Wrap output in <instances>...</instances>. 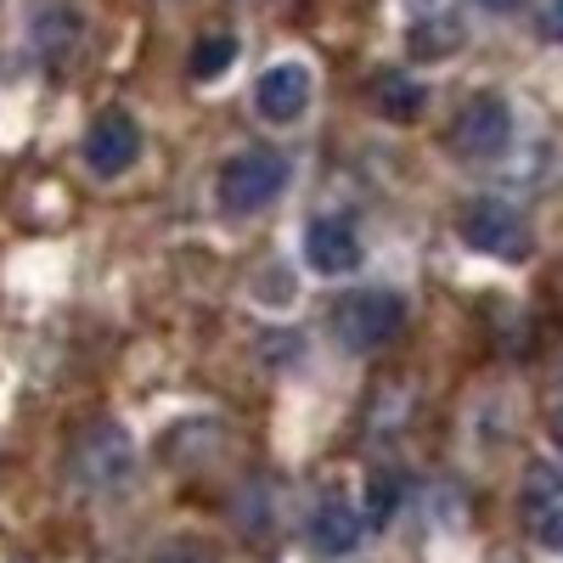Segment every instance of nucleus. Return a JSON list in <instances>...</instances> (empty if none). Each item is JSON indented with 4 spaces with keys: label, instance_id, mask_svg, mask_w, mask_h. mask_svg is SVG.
I'll list each match as a JSON object with an SVG mask.
<instances>
[{
    "label": "nucleus",
    "instance_id": "nucleus-15",
    "mask_svg": "<svg viewBox=\"0 0 563 563\" xmlns=\"http://www.w3.org/2000/svg\"><path fill=\"white\" fill-rule=\"evenodd\" d=\"M541 541H547L552 552H563V507H558V512H547V519H541Z\"/></svg>",
    "mask_w": 563,
    "mask_h": 563
},
{
    "label": "nucleus",
    "instance_id": "nucleus-4",
    "mask_svg": "<svg viewBox=\"0 0 563 563\" xmlns=\"http://www.w3.org/2000/svg\"><path fill=\"white\" fill-rule=\"evenodd\" d=\"M462 243L479 254H501V260H525L530 254V231L519 220V209H507L496 198H479L462 209Z\"/></svg>",
    "mask_w": 563,
    "mask_h": 563
},
{
    "label": "nucleus",
    "instance_id": "nucleus-3",
    "mask_svg": "<svg viewBox=\"0 0 563 563\" xmlns=\"http://www.w3.org/2000/svg\"><path fill=\"white\" fill-rule=\"evenodd\" d=\"M130 467H135V445L130 434L119 429V422H97L79 445H74V479L85 490H113L130 479Z\"/></svg>",
    "mask_w": 563,
    "mask_h": 563
},
{
    "label": "nucleus",
    "instance_id": "nucleus-11",
    "mask_svg": "<svg viewBox=\"0 0 563 563\" xmlns=\"http://www.w3.org/2000/svg\"><path fill=\"white\" fill-rule=\"evenodd\" d=\"M231 63H238V34H203L198 45H192V57H186V74L192 79H220Z\"/></svg>",
    "mask_w": 563,
    "mask_h": 563
},
{
    "label": "nucleus",
    "instance_id": "nucleus-8",
    "mask_svg": "<svg viewBox=\"0 0 563 563\" xmlns=\"http://www.w3.org/2000/svg\"><path fill=\"white\" fill-rule=\"evenodd\" d=\"M305 260L321 271V276H350L361 265V238H355V225L344 214H321L310 220L305 231Z\"/></svg>",
    "mask_w": 563,
    "mask_h": 563
},
{
    "label": "nucleus",
    "instance_id": "nucleus-14",
    "mask_svg": "<svg viewBox=\"0 0 563 563\" xmlns=\"http://www.w3.org/2000/svg\"><path fill=\"white\" fill-rule=\"evenodd\" d=\"M541 29H547V40H558V45H563V0H547Z\"/></svg>",
    "mask_w": 563,
    "mask_h": 563
},
{
    "label": "nucleus",
    "instance_id": "nucleus-6",
    "mask_svg": "<svg viewBox=\"0 0 563 563\" xmlns=\"http://www.w3.org/2000/svg\"><path fill=\"white\" fill-rule=\"evenodd\" d=\"M310 97H316L310 68H305V63H276V68H265L260 85H254V113L282 130V124H294V119L310 113Z\"/></svg>",
    "mask_w": 563,
    "mask_h": 563
},
{
    "label": "nucleus",
    "instance_id": "nucleus-10",
    "mask_svg": "<svg viewBox=\"0 0 563 563\" xmlns=\"http://www.w3.org/2000/svg\"><path fill=\"white\" fill-rule=\"evenodd\" d=\"M372 97H378V113L384 119H395V124H411L417 113H422V90L411 74H378V85H372Z\"/></svg>",
    "mask_w": 563,
    "mask_h": 563
},
{
    "label": "nucleus",
    "instance_id": "nucleus-16",
    "mask_svg": "<svg viewBox=\"0 0 563 563\" xmlns=\"http://www.w3.org/2000/svg\"><path fill=\"white\" fill-rule=\"evenodd\" d=\"M479 7H490V12H512V7H525V0H479Z\"/></svg>",
    "mask_w": 563,
    "mask_h": 563
},
{
    "label": "nucleus",
    "instance_id": "nucleus-13",
    "mask_svg": "<svg viewBox=\"0 0 563 563\" xmlns=\"http://www.w3.org/2000/svg\"><path fill=\"white\" fill-rule=\"evenodd\" d=\"M158 563H214L198 541H169L164 552H158Z\"/></svg>",
    "mask_w": 563,
    "mask_h": 563
},
{
    "label": "nucleus",
    "instance_id": "nucleus-5",
    "mask_svg": "<svg viewBox=\"0 0 563 563\" xmlns=\"http://www.w3.org/2000/svg\"><path fill=\"white\" fill-rule=\"evenodd\" d=\"M507 141H512V108L501 97H490V90L462 102V113L451 119V147L462 158H496Z\"/></svg>",
    "mask_w": 563,
    "mask_h": 563
},
{
    "label": "nucleus",
    "instance_id": "nucleus-17",
    "mask_svg": "<svg viewBox=\"0 0 563 563\" xmlns=\"http://www.w3.org/2000/svg\"><path fill=\"white\" fill-rule=\"evenodd\" d=\"M552 440H558V451H563V406L552 411Z\"/></svg>",
    "mask_w": 563,
    "mask_h": 563
},
{
    "label": "nucleus",
    "instance_id": "nucleus-2",
    "mask_svg": "<svg viewBox=\"0 0 563 563\" xmlns=\"http://www.w3.org/2000/svg\"><path fill=\"white\" fill-rule=\"evenodd\" d=\"M288 186V164L276 153H238L220 164V209L225 214H260L265 203L282 198Z\"/></svg>",
    "mask_w": 563,
    "mask_h": 563
},
{
    "label": "nucleus",
    "instance_id": "nucleus-7",
    "mask_svg": "<svg viewBox=\"0 0 563 563\" xmlns=\"http://www.w3.org/2000/svg\"><path fill=\"white\" fill-rule=\"evenodd\" d=\"M135 158H141V130H135V119H130L124 108L97 113V124H90V135H85V164H90V175L113 180V175H124Z\"/></svg>",
    "mask_w": 563,
    "mask_h": 563
},
{
    "label": "nucleus",
    "instance_id": "nucleus-12",
    "mask_svg": "<svg viewBox=\"0 0 563 563\" xmlns=\"http://www.w3.org/2000/svg\"><path fill=\"white\" fill-rule=\"evenodd\" d=\"M395 496H400V485H395L389 474H378V479H372V490H366V525H389Z\"/></svg>",
    "mask_w": 563,
    "mask_h": 563
},
{
    "label": "nucleus",
    "instance_id": "nucleus-1",
    "mask_svg": "<svg viewBox=\"0 0 563 563\" xmlns=\"http://www.w3.org/2000/svg\"><path fill=\"white\" fill-rule=\"evenodd\" d=\"M406 327V299L389 294V288H361V294H344L333 305V333L355 350V355H372L400 339Z\"/></svg>",
    "mask_w": 563,
    "mask_h": 563
},
{
    "label": "nucleus",
    "instance_id": "nucleus-9",
    "mask_svg": "<svg viewBox=\"0 0 563 563\" xmlns=\"http://www.w3.org/2000/svg\"><path fill=\"white\" fill-rule=\"evenodd\" d=\"M361 530H366V519L350 507V501H339V496H327L321 507H316V519H310V541H316V552H350L355 541H361Z\"/></svg>",
    "mask_w": 563,
    "mask_h": 563
}]
</instances>
